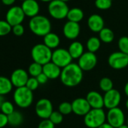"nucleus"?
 <instances>
[{"label": "nucleus", "mask_w": 128, "mask_h": 128, "mask_svg": "<svg viewBox=\"0 0 128 128\" xmlns=\"http://www.w3.org/2000/svg\"><path fill=\"white\" fill-rule=\"evenodd\" d=\"M66 18L69 21L79 23V22L81 21L84 18V12L81 9L78 8H73L72 9H69Z\"/></svg>", "instance_id": "23"}, {"label": "nucleus", "mask_w": 128, "mask_h": 128, "mask_svg": "<svg viewBox=\"0 0 128 128\" xmlns=\"http://www.w3.org/2000/svg\"><path fill=\"white\" fill-rule=\"evenodd\" d=\"M20 1H22V2H23V1H26V0H20Z\"/></svg>", "instance_id": "49"}, {"label": "nucleus", "mask_w": 128, "mask_h": 128, "mask_svg": "<svg viewBox=\"0 0 128 128\" xmlns=\"http://www.w3.org/2000/svg\"><path fill=\"white\" fill-rule=\"evenodd\" d=\"M100 88L102 91L107 92L113 89V82L109 77H103L100 81Z\"/></svg>", "instance_id": "29"}, {"label": "nucleus", "mask_w": 128, "mask_h": 128, "mask_svg": "<svg viewBox=\"0 0 128 128\" xmlns=\"http://www.w3.org/2000/svg\"><path fill=\"white\" fill-rule=\"evenodd\" d=\"M12 31V26L6 20H0V37L6 36Z\"/></svg>", "instance_id": "30"}, {"label": "nucleus", "mask_w": 128, "mask_h": 128, "mask_svg": "<svg viewBox=\"0 0 128 128\" xmlns=\"http://www.w3.org/2000/svg\"><path fill=\"white\" fill-rule=\"evenodd\" d=\"M0 110L2 113L5 114L6 116H9L15 111L13 104L8 100H5L4 102V104H2V106L0 108Z\"/></svg>", "instance_id": "32"}, {"label": "nucleus", "mask_w": 128, "mask_h": 128, "mask_svg": "<svg viewBox=\"0 0 128 128\" xmlns=\"http://www.w3.org/2000/svg\"><path fill=\"white\" fill-rule=\"evenodd\" d=\"M68 51L72 59H78L84 53V46L79 41H73L69 45Z\"/></svg>", "instance_id": "21"}, {"label": "nucleus", "mask_w": 128, "mask_h": 128, "mask_svg": "<svg viewBox=\"0 0 128 128\" xmlns=\"http://www.w3.org/2000/svg\"><path fill=\"white\" fill-rule=\"evenodd\" d=\"M25 14L21 6H12L11 7L5 15V20L11 26H16L22 24L25 19Z\"/></svg>", "instance_id": "8"}, {"label": "nucleus", "mask_w": 128, "mask_h": 128, "mask_svg": "<svg viewBox=\"0 0 128 128\" xmlns=\"http://www.w3.org/2000/svg\"><path fill=\"white\" fill-rule=\"evenodd\" d=\"M97 64V57L95 53L91 52H84L78 58V64L83 71H90L93 70Z\"/></svg>", "instance_id": "12"}, {"label": "nucleus", "mask_w": 128, "mask_h": 128, "mask_svg": "<svg viewBox=\"0 0 128 128\" xmlns=\"http://www.w3.org/2000/svg\"><path fill=\"white\" fill-rule=\"evenodd\" d=\"M38 82H39V84H41V85H44L48 81V77L44 74V73H41L40 75H38L37 77H36Z\"/></svg>", "instance_id": "40"}, {"label": "nucleus", "mask_w": 128, "mask_h": 128, "mask_svg": "<svg viewBox=\"0 0 128 128\" xmlns=\"http://www.w3.org/2000/svg\"><path fill=\"white\" fill-rule=\"evenodd\" d=\"M40 1H41V2H52V1H54V0H40Z\"/></svg>", "instance_id": "46"}, {"label": "nucleus", "mask_w": 128, "mask_h": 128, "mask_svg": "<svg viewBox=\"0 0 128 128\" xmlns=\"http://www.w3.org/2000/svg\"><path fill=\"white\" fill-rule=\"evenodd\" d=\"M39 85H40V84H39V82H38L36 77H32V76H31V77L29 78V80H28V81H27V82H26V87L28 88H29V90H31L32 92H33V91L36 90V89L38 88Z\"/></svg>", "instance_id": "36"}, {"label": "nucleus", "mask_w": 128, "mask_h": 128, "mask_svg": "<svg viewBox=\"0 0 128 128\" xmlns=\"http://www.w3.org/2000/svg\"><path fill=\"white\" fill-rule=\"evenodd\" d=\"M107 123L111 124L115 128H118L121 125L124 124L125 116L124 112L118 107H115L111 110H109L108 113L106 114Z\"/></svg>", "instance_id": "10"}, {"label": "nucleus", "mask_w": 128, "mask_h": 128, "mask_svg": "<svg viewBox=\"0 0 128 128\" xmlns=\"http://www.w3.org/2000/svg\"><path fill=\"white\" fill-rule=\"evenodd\" d=\"M58 111L63 116L69 115L72 112V103L69 102H63L59 105Z\"/></svg>", "instance_id": "31"}, {"label": "nucleus", "mask_w": 128, "mask_h": 128, "mask_svg": "<svg viewBox=\"0 0 128 128\" xmlns=\"http://www.w3.org/2000/svg\"><path fill=\"white\" fill-rule=\"evenodd\" d=\"M118 48L121 52L128 55V37H121L118 40Z\"/></svg>", "instance_id": "35"}, {"label": "nucleus", "mask_w": 128, "mask_h": 128, "mask_svg": "<svg viewBox=\"0 0 128 128\" xmlns=\"http://www.w3.org/2000/svg\"><path fill=\"white\" fill-rule=\"evenodd\" d=\"M124 93H125V94L127 95L128 97V82L126 83V85H125V86H124Z\"/></svg>", "instance_id": "44"}, {"label": "nucleus", "mask_w": 128, "mask_h": 128, "mask_svg": "<svg viewBox=\"0 0 128 128\" xmlns=\"http://www.w3.org/2000/svg\"><path fill=\"white\" fill-rule=\"evenodd\" d=\"M43 38H44V44L46 45L48 47H49L51 50L57 49L60 45V38L55 33L50 32Z\"/></svg>", "instance_id": "22"}, {"label": "nucleus", "mask_w": 128, "mask_h": 128, "mask_svg": "<svg viewBox=\"0 0 128 128\" xmlns=\"http://www.w3.org/2000/svg\"><path fill=\"white\" fill-rule=\"evenodd\" d=\"M21 8L26 16L30 18L38 15L39 4L36 0H26L22 2Z\"/></svg>", "instance_id": "17"}, {"label": "nucleus", "mask_w": 128, "mask_h": 128, "mask_svg": "<svg viewBox=\"0 0 128 128\" xmlns=\"http://www.w3.org/2000/svg\"><path fill=\"white\" fill-rule=\"evenodd\" d=\"M118 128H128V125L127 124H123V125H121V127H119Z\"/></svg>", "instance_id": "45"}, {"label": "nucleus", "mask_w": 128, "mask_h": 128, "mask_svg": "<svg viewBox=\"0 0 128 128\" xmlns=\"http://www.w3.org/2000/svg\"><path fill=\"white\" fill-rule=\"evenodd\" d=\"M72 112L75 115L80 116H84L91 110V107L88 100L84 98H78L75 99L72 102Z\"/></svg>", "instance_id": "15"}, {"label": "nucleus", "mask_w": 128, "mask_h": 128, "mask_svg": "<svg viewBox=\"0 0 128 128\" xmlns=\"http://www.w3.org/2000/svg\"><path fill=\"white\" fill-rule=\"evenodd\" d=\"M86 100L91 109H103L104 106L103 97L96 91L89 92L86 96Z\"/></svg>", "instance_id": "18"}, {"label": "nucleus", "mask_w": 128, "mask_h": 128, "mask_svg": "<svg viewBox=\"0 0 128 128\" xmlns=\"http://www.w3.org/2000/svg\"><path fill=\"white\" fill-rule=\"evenodd\" d=\"M100 39L101 41L106 44L112 43L115 38V34L113 31L109 28H103L100 32Z\"/></svg>", "instance_id": "26"}, {"label": "nucleus", "mask_w": 128, "mask_h": 128, "mask_svg": "<svg viewBox=\"0 0 128 128\" xmlns=\"http://www.w3.org/2000/svg\"><path fill=\"white\" fill-rule=\"evenodd\" d=\"M41 73H43V65L36 63L32 62L28 68V74L32 77H37L38 75H40Z\"/></svg>", "instance_id": "28"}, {"label": "nucleus", "mask_w": 128, "mask_h": 128, "mask_svg": "<svg viewBox=\"0 0 128 128\" xmlns=\"http://www.w3.org/2000/svg\"><path fill=\"white\" fill-rule=\"evenodd\" d=\"M49 119L51 121V122L55 124V125H57V124H60L62 123L63 120V115H62L59 111H54Z\"/></svg>", "instance_id": "34"}, {"label": "nucleus", "mask_w": 128, "mask_h": 128, "mask_svg": "<svg viewBox=\"0 0 128 128\" xmlns=\"http://www.w3.org/2000/svg\"><path fill=\"white\" fill-rule=\"evenodd\" d=\"M48 12L51 17L56 20H63L67 17L69 10L66 2L60 0H54L48 4Z\"/></svg>", "instance_id": "6"}, {"label": "nucleus", "mask_w": 128, "mask_h": 128, "mask_svg": "<svg viewBox=\"0 0 128 128\" xmlns=\"http://www.w3.org/2000/svg\"><path fill=\"white\" fill-rule=\"evenodd\" d=\"M112 0H96L95 6L100 10H107L112 7Z\"/></svg>", "instance_id": "33"}, {"label": "nucleus", "mask_w": 128, "mask_h": 128, "mask_svg": "<svg viewBox=\"0 0 128 128\" xmlns=\"http://www.w3.org/2000/svg\"><path fill=\"white\" fill-rule=\"evenodd\" d=\"M106 121V115L103 109H91L84 116V124L89 128H98Z\"/></svg>", "instance_id": "5"}, {"label": "nucleus", "mask_w": 128, "mask_h": 128, "mask_svg": "<svg viewBox=\"0 0 128 128\" xmlns=\"http://www.w3.org/2000/svg\"><path fill=\"white\" fill-rule=\"evenodd\" d=\"M88 26L94 32H100L104 28V20L99 14H92L88 20Z\"/></svg>", "instance_id": "19"}, {"label": "nucleus", "mask_w": 128, "mask_h": 128, "mask_svg": "<svg viewBox=\"0 0 128 128\" xmlns=\"http://www.w3.org/2000/svg\"><path fill=\"white\" fill-rule=\"evenodd\" d=\"M60 1H62V2H66H66H69V0H60Z\"/></svg>", "instance_id": "48"}, {"label": "nucleus", "mask_w": 128, "mask_h": 128, "mask_svg": "<svg viewBox=\"0 0 128 128\" xmlns=\"http://www.w3.org/2000/svg\"><path fill=\"white\" fill-rule=\"evenodd\" d=\"M127 125H128V119H127Z\"/></svg>", "instance_id": "50"}, {"label": "nucleus", "mask_w": 128, "mask_h": 128, "mask_svg": "<svg viewBox=\"0 0 128 128\" xmlns=\"http://www.w3.org/2000/svg\"><path fill=\"white\" fill-rule=\"evenodd\" d=\"M55 124H54L51 121L48 119H42V121L39 123L38 128H54Z\"/></svg>", "instance_id": "38"}, {"label": "nucleus", "mask_w": 128, "mask_h": 128, "mask_svg": "<svg viewBox=\"0 0 128 128\" xmlns=\"http://www.w3.org/2000/svg\"><path fill=\"white\" fill-rule=\"evenodd\" d=\"M80 32L81 27L79 23L72 21L66 22L63 28L64 36L69 40H75L77 38L80 34Z\"/></svg>", "instance_id": "16"}, {"label": "nucleus", "mask_w": 128, "mask_h": 128, "mask_svg": "<svg viewBox=\"0 0 128 128\" xmlns=\"http://www.w3.org/2000/svg\"><path fill=\"white\" fill-rule=\"evenodd\" d=\"M8 124V116L0 112V128H4L6 125Z\"/></svg>", "instance_id": "39"}, {"label": "nucleus", "mask_w": 128, "mask_h": 128, "mask_svg": "<svg viewBox=\"0 0 128 128\" xmlns=\"http://www.w3.org/2000/svg\"><path fill=\"white\" fill-rule=\"evenodd\" d=\"M2 4H4L6 6H11L14 4L16 0H1Z\"/></svg>", "instance_id": "41"}, {"label": "nucleus", "mask_w": 128, "mask_h": 128, "mask_svg": "<svg viewBox=\"0 0 128 128\" xmlns=\"http://www.w3.org/2000/svg\"><path fill=\"white\" fill-rule=\"evenodd\" d=\"M60 80L66 87H75L83 79V70L78 64L71 63L63 68L60 74Z\"/></svg>", "instance_id": "1"}, {"label": "nucleus", "mask_w": 128, "mask_h": 128, "mask_svg": "<svg viewBox=\"0 0 128 128\" xmlns=\"http://www.w3.org/2000/svg\"><path fill=\"white\" fill-rule=\"evenodd\" d=\"M126 107H127V109L128 110V99L127 100V101H126Z\"/></svg>", "instance_id": "47"}, {"label": "nucleus", "mask_w": 128, "mask_h": 128, "mask_svg": "<svg viewBox=\"0 0 128 128\" xmlns=\"http://www.w3.org/2000/svg\"><path fill=\"white\" fill-rule=\"evenodd\" d=\"M53 112L52 103L47 98L38 100L35 104V113L41 119L49 118Z\"/></svg>", "instance_id": "11"}, {"label": "nucleus", "mask_w": 128, "mask_h": 128, "mask_svg": "<svg viewBox=\"0 0 128 128\" xmlns=\"http://www.w3.org/2000/svg\"><path fill=\"white\" fill-rule=\"evenodd\" d=\"M8 124L11 127H18L23 122V116L18 111H14L11 115L8 116Z\"/></svg>", "instance_id": "25"}, {"label": "nucleus", "mask_w": 128, "mask_h": 128, "mask_svg": "<svg viewBox=\"0 0 128 128\" xmlns=\"http://www.w3.org/2000/svg\"><path fill=\"white\" fill-rule=\"evenodd\" d=\"M121 99V93L116 89H112L107 92H105L103 96L104 106L109 110L118 107Z\"/></svg>", "instance_id": "13"}, {"label": "nucleus", "mask_w": 128, "mask_h": 128, "mask_svg": "<svg viewBox=\"0 0 128 128\" xmlns=\"http://www.w3.org/2000/svg\"><path fill=\"white\" fill-rule=\"evenodd\" d=\"M13 85L10 79L0 76V95H6L9 94L13 88Z\"/></svg>", "instance_id": "24"}, {"label": "nucleus", "mask_w": 128, "mask_h": 128, "mask_svg": "<svg viewBox=\"0 0 128 128\" xmlns=\"http://www.w3.org/2000/svg\"><path fill=\"white\" fill-rule=\"evenodd\" d=\"M5 101V99L4 95H0V108H1V106H2V104H4Z\"/></svg>", "instance_id": "43"}, {"label": "nucleus", "mask_w": 128, "mask_h": 128, "mask_svg": "<svg viewBox=\"0 0 128 128\" xmlns=\"http://www.w3.org/2000/svg\"><path fill=\"white\" fill-rule=\"evenodd\" d=\"M61 71L62 69L52 62L43 65V73L48 77L49 80H55L60 77Z\"/></svg>", "instance_id": "20"}, {"label": "nucleus", "mask_w": 128, "mask_h": 128, "mask_svg": "<svg viewBox=\"0 0 128 128\" xmlns=\"http://www.w3.org/2000/svg\"><path fill=\"white\" fill-rule=\"evenodd\" d=\"M29 78V77L28 72L22 68H17L12 72L10 80L12 82L13 86L17 88L26 86Z\"/></svg>", "instance_id": "14"}, {"label": "nucleus", "mask_w": 128, "mask_h": 128, "mask_svg": "<svg viewBox=\"0 0 128 128\" xmlns=\"http://www.w3.org/2000/svg\"><path fill=\"white\" fill-rule=\"evenodd\" d=\"M109 65L115 70H121L128 66V55L121 51L112 53L108 58Z\"/></svg>", "instance_id": "9"}, {"label": "nucleus", "mask_w": 128, "mask_h": 128, "mask_svg": "<svg viewBox=\"0 0 128 128\" xmlns=\"http://www.w3.org/2000/svg\"><path fill=\"white\" fill-rule=\"evenodd\" d=\"M24 32H25V29H24V27H23V26L22 24H18V25L12 26L11 32L15 36L20 37V36H22L24 34Z\"/></svg>", "instance_id": "37"}, {"label": "nucleus", "mask_w": 128, "mask_h": 128, "mask_svg": "<svg viewBox=\"0 0 128 128\" xmlns=\"http://www.w3.org/2000/svg\"><path fill=\"white\" fill-rule=\"evenodd\" d=\"M52 51L44 44H38L31 50V56L34 62L45 65L51 62Z\"/></svg>", "instance_id": "4"}, {"label": "nucleus", "mask_w": 128, "mask_h": 128, "mask_svg": "<svg viewBox=\"0 0 128 128\" xmlns=\"http://www.w3.org/2000/svg\"><path fill=\"white\" fill-rule=\"evenodd\" d=\"M115 128L114 127H112L111 124H109V123H104L103 125H101L100 128Z\"/></svg>", "instance_id": "42"}, {"label": "nucleus", "mask_w": 128, "mask_h": 128, "mask_svg": "<svg viewBox=\"0 0 128 128\" xmlns=\"http://www.w3.org/2000/svg\"><path fill=\"white\" fill-rule=\"evenodd\" d=\"M101 40L97 37H91L87 41V48L89 52L95 53L100 47Z\"/></svg>", "instance_id": "27"}, {"label": "nucleus", "mask_w": 128, "mask_h": 128, "mask_svg": "<svg viewBox=\"0 0 128 128\" xmlns=\"http://www.w3.org/2000/svg\"><path fill=\"white\" fill-rule=\"evenodd\" d=\"M29 28L34 34L39 37H45L51 32V21L48 17L42 15H37L32 17L29 22Z\"/></svg>", "instance_id": "2"}, {"label": "nucleus", "mask_w": 128, "mask_h": 128, "mask_svg": "<svg viewBox=\"0 0 128 128\" xmlns=\"http://www.w3.org/2000/svg\"><path fill=\"white\" fill-rule=\"evenodd\" d=\"M72 58L70 56L68 50L63 48L56 49L52 52L51 62L60 67L61 69L72 63Z\"/></svg>", "instance_id": "7"}, {"label": "nucleus", "mask_w": 128, "mask_h": 128, "mask_svg": "<svg viewBox=\"0 0 128 128\" xmlns=\"http://www.w3.org/2000/svg\"><path fill=\"white\" fill-rule=\"evenodd\" d=\"M33 92L26 86L17 88L13 94L14 104L22 109H26L30 106L33 102Z\"/></svg>", "instance_id": "3"}]
</instances>
